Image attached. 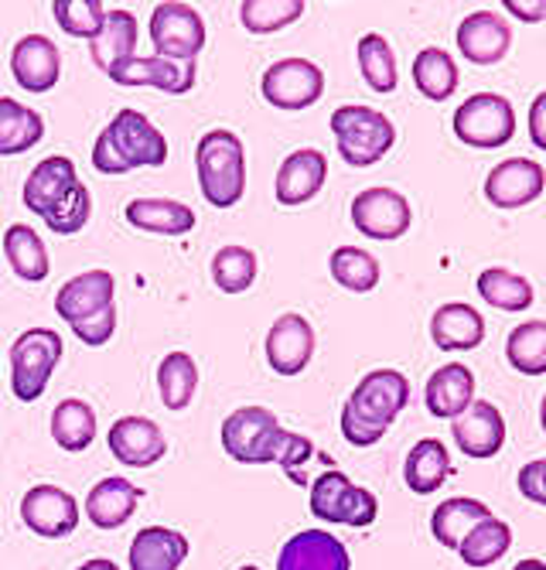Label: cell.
I'll return each instance as SVG.
<instances>
[{"label":"cell","mask_w":546,"mask_h":570,"mask_svg":"<svg viewBox=\"0 0 546 570\" xmlns=\"http://www.w3.org/2000/svg\"><path fill=\"white\" fill-rule=\"evenodd\" d=\"M62 352V335L52 328H28L24 335H18V342L11 345V390L21 403L41 400Z\"/></svg>","instance_id":"cell-7"},{"label":"cell","mask_w":546,"mask_h":570,"mask_svg":"<svg viewBox=\"0 0 546 570\" xmlns=\"http://www.w3.org/2000/svg\"><path fill=\"white\" fill-rule=\"evenodd\" d=\"M539 428L546 431V396H543V403H539Z\"/></svg>","instance_id":"cell-53"},{"label":"cell","mask_w":546,"mask_h":570,"mask_svg":"<svg viewBox=\"0 0 546 570\" xmlns=\"http://www.w3.org/2000/svg\"><path fill=\"white\" fill-rule=\"evenodd\" d=\"M113 332H117V307H107V311H99V315H92L89 322L72 325V335L82 345H92V348L107 345L113 338Z\"/></svg>","instance_id":"cell-47"},{"label":"cell","mask_w":546,"mask_h":570,"mask_svg":"<svg viewBox=\"0 0 546 570\" xmlns=\"http://www.w3.org/2000/svg\"><path fill=\"white\" fill-rule=\"evenodd\" d=\"M356 56H359V72L373 92L386 96L396 89V82H400V69H396V56H393V48L383 35H363Z\"/></svg>","instance_id":"cell-39"},{"label":"cell","mask_w":546,"mask_h":570,"mask_svg":"<svg viewBox=\"0 0 546 570\" xmlns=\"http://www.w3.org/2000/svg\"><path fill=\"white\" fill-rule=\"evenodd\" d=\"M107 444L113 458L127 469H155V464L168 454L165 431L151 417H120L113 421Z\"/></svg>","instance_id":"cell-15"},{"label":"cell","mask_w":546,"mask_h":570,"mask_svg":"<svg viewBox=\"0 0 546 570\" xmlns=\"http://www.w3.org/2000/svg\"><path fill=\"white\" fill-rule=\"evenodd\" d=\"M127 223L155 236H188L195 229V209L175 198H133L127 202Z\"/></svg>","instance_id":"cell-28"},{"label":"cell","mask_w":546,"mask_h":570,"mask_svg":"<svg viewBox=\"0 0 546 570\" xmlns=\"http://www.w3.org/2000/svg\"><path fill=\"white\" fill-rule=\"evenodd\" d=\"M516 134V110L499 92H475L455 110V137L468 147L492 150L509 144Z\"/></svg>","instance_id":"cell-8"},{"label":"cell","mask_w":546,"mask_h":570,"mask_svg":"<svg viewBox=\"0 0 546 570\" xmlns=\"http://www.w3.org/2000/svg\"><path fill=\"white\" fill-rule=\"evenodd\" d=\"M21 523L44 540H62L79 527V502L62 485H34L21 499Z\"/></svg>","instance_id":"cell-12"},{"label":"cell","mask_w":546,"mask_h":570,"mask_svg":"<svg viewBox=\"0 0 546 570\" xmlns=\"http://www.w3.org/2000/svg\"><path fill=\"white\" fill-rule=\"evenodd\" d=\"M52 441L69 451L79 454L96 441V410L86 400H62L52 410Z\"/></svg>","instance_id":"cell-34"},{"label":"cell","mask_w":546,"mask_h":570,"mask_svg":"<svg viewBox=\"0 0 546 570\" xmlns=\"http://www.w3.org/2000/svg\"><path fill=\"white\" fill-rule=\"evenodd\" d=\"M52 14L66 35L92 41L107 21V4L103 0H56Z\"/></svg>","instance_id":"cell-44"},{"label":"cell","mask_w":546,"mask_h":570,"mask_svg":"<svg viewBox=\"0 0 546 570\" xmlns=\"http://www.w3.org/2000/svg\"><path fill=\"white\" fill-rule=\"evenodd\" d=\"M11 76L28 92H48L59 86L62 76V56L52 38L44 35H24L11 51Z\"/></svg>","instance_id":"cell-22"},{"label":"cell","mask_w":546,"mask_h":570,"mask_svg":"<svg viewBox=\"0 0 546 570\" xmlns=\"http://www.w3.org/2000/svg\"><path fill=\"white\" fill-rule=\"evenodd\" d=\"M168 161L165 134L137 110H120L92 144V168L99 175H127L137 168H161Z\"/></svg>","instance_id":"cell-2"},{"label":"cell","mask_w":546,"mask_h":570,"mask_svg":"<svg viewBox=\"0 0 546 570\" xmlns=\"http://www.w3.org/2000/svg\"><path fill=\"white\" fill-rule=\"evenodd\" d=\"M414 223V213H410V202L393 191V188H366L353 198V226L369 236V239H379V243H393L407 236Z\"/></svg>","instance_id":"cell-11"},{"label":"cell","mask_w":546,"mask_h":570,"mask_svg":"<svg viewBox=\"0 0 546 570\" xmlns=\"http://www.w3.org/2000/svg\"><path fill=\"white\" fill-rule=\"evenodd\" d=\"M424 403L430 410V417L437 421H455L475 403V373L465 362H448L440 366L427 386H424Z\"/></svg>","instance_id":"cell-25"},{"label":"cell","mask_w":546,"mask_h":570,"mask_svg":"<svg viewBox=\"0 0 546 570\" xmlns=\"http://www.w3.org/2000/svg\"><path fill=\"white\" fill-rule=\"evenodd\" d=\"M311 515L331 527H356L366 530L376 523L379 502L369 489L356 485L345 472H321L311 482Z\"/></svg>","instance_id":"cell-6"},{"label":"cell","mask_w":546,"mask_h":570,"mask_svg":"<svg viewBox=\"0 0 546 570\" xmlns=\"http://www.w3.org/2000/svg\"><path fill=\"white\" fill-rule=\"evenodd\" d=\"M451 434H455V444L461 448V454L485 461L503 451L506 421H503L499 406H492L488 400H475L461 417L451 421Z\"/></svg>","instance_id":"cell-20"},{"label":"cell","mask_w":546,"mask_h":570,"mask_svg":"<svg viewBox=\"0 0 546 570\" xmlns=\"http://www.w3.org/2000/svg\"><path fill=\"white\" fill-rule=\"evenodd\" d=\"M503 8L526 24L546 21V0H503Z\"/></svg>","instance_id":"cell-49"},{"label":"cell","mask_w":546,"mask_h":570,"mask_svg":"<svg viewBox=\"0 0 546 570\" xmlns=\"http://www.w3.org/2000/svg\"><path fill=\"white\" fill-rule=\"evenodd\" d=\"M492 509L478 499H468V495H455V499H444L434 515H430V533L440 547H448V550H458L461 540L482 523L488 520Z\"/></svg>","instance_id":"cell-30"},{"label":"cell","mask_w":546,"mask_h":570,"mask_svg":"<svg viewBox=\"0 0 546 570\" xmlns=\"http://www.w3.org/2000/svg\"><path fill=\"white\" fill-rule=\"evenodd\" d=\"M212 281L222 294H242L250 291L257 281V253L246 246H222L212 256Z\"/></svg>","instance_id":"cell-42"},{"label":"cell","mask_w":546,"mask_h":570,"mask_svg":"<svg viewBox=\"0 0 546 570\" xmlns=\"http://www.w3.org/2000/svg\"><path fill=\"white\" fill-rule=\"evenodd\" d=\"M328 271H331L335 284H341L353 294H369L379 284V261L363 246H338L328 261Z\"/></svg>","instance_id":"cell-37"},{"label":"cell","mask_w":546,"mask_h":570,"mask_svg":"<svg viewBox=\"0 0 546 570\" xmlns=\"http://www.w3.org/2000/svg\"><path fill=\"white\" fill-rule=\"evenodd\" d=\"M44 137V117L24 102L0 96V158H14V154L31 150Z\"/></svg>","instance_id":"cell-32"},{"label":"cell","mask_w":546,"mask_h":570,"mask_svg":"<svg viewBox=\"0 0 546 570\" xmlns=\"http://www.w3.org/2000/svg\"><path fill=\"white\" fill-rule=\"evenodd\" d=\"M158 390L168 410H185L198 390V366L188 352H168L158 362Z\"/></svg>","instance_id":"cell-38"},{"label":"cell","mask_w":546,"mask_h":570,"mask_svg":"<svg viewBox=\"0 0 546 570\" xmlns=\"http://www.w3.org/2000/svg\"><path fill=\"white\" fill-rule=\"evenodd\" d=\"M458 48L471 66H499L513 48V28L503 14L475 11L458 24Z\"/></svg>","instance_id":"cell-18"},{"label":"cell","mask_w":546,"mask_h":570,"mask_svg":"<svg viewBox=\"0 0 546 570\" xmlns=\"http://www.w3.org/2000/svg\"><path fill=\"white\" fill-rule=\"evenodd\" d=\"M188 560V537L171 527H143L127 553L130 570H181Z\"/></svg>","instance_id":"cell-26"},{"label":"cell","mask_w":546,"mask_h":570,"mask_svg":"<svg viewBox=\"0 0 546 570\" xmlns=\"http://www.w3.org/2000/svg\"><path fill=\"white\" fill-rule=\"evenodd\" d=\"M325 178H328V158L318 150V147H301L287 154L277 168V181H274V191H277V202L284 209H294V205H305L311 202L321 188H325Z\"/></svg>","instance_id":"cell-17"},{"label":"cell","mask_w":546,"mask_h":570,"mask_svg":"<svg viewBox=\"0 0 546 570\" xmlns=\"http://www.w3.org/2000/svg\"><path fill=\"white\" fill-rule=\"evenodd\" d=\"M519 492L523 499L536 502V505H546V458H536L529 464L519 469Z\"/></svg>","instance_id":"cell-48"},{"label":"cell","mask_w":546,"mask_h":570,"mask_svg":"<svg viewBox=\"0 0 546 570\" xmlns=\"http://www.w3.org/2000/svg\"><path fill=\"white\" fill-rule=\"evenodd\" d=\"M267 362L277 376H301L315 355V328L305 315H280L267 332Z\"/></svg>","instance_id":"cell-13"},{"label":"cell","mask_w":546,"mask_h":570,"mask_svg":"<svg viewBox=\"0 0 546 570\" xmlns=\"http://www.w3.org/2000/svg\"><path fill=\"white\" fill-rule=\"evenodd\" d=\"M430 338L440 352H471L485 338V318L471 304H440L430 318Z\"/></svg>","instance_id":"cell-27"},{"label":"cell","mask_w":546,"mask_h":570,"mask_svg":"<svg viewBox=\"0 0 546 570\" xmlns=\"http://www.w3.org/2000/svg\"><path fill=\"white\" fill-rule=\"evenodd\" d=\"M4 256L11 271L28 281V284H38L48 277V271H52V261H48V249L41 243V236L24 226V223H14L8 233H4Z\"/></svg>","instance_id":"cell-33"},{"label":"cell","mask_w":546,"mask_h":570,"mask_svg":"<svg viewBox=\"0 0 546 570\" xmlns=\"http://www.w3.org/2000/svg\"><path fill=\"white\" fill-rule=\"evenodd\" d=\"M478 294L499 311H526L533 304V284L506 267H488L478 274Z\"/></svg>","instance_id":"cell-41"},{"label":"cell","mask_w":546,"mask_h":570,"mask_svg":"<svg viewBox=\"0 0 546 570\" xmlns=\"http://www.w3.org/2000/svg\"><path fill=\"white\" fill-rule=\"evenodd\" d=\"M195 168H198V188H202L206 202L216 209H232L246 191V150L242 140L216 127L209 130L195 147Z\"/></svg>","instance_id":"cell-3"},{"label":"cell","mask_w":546,"mask_h":570,"mask_svg":"<svg viewBox=\"0 0 546 570\" xmlns=\"http://www.w3.org/2000/svg\"><path fill=\"white\" fill-rule=\"evenodd\" d=\"M277 570H353V557L335 533L301 530L280 547Z\"/></svg>","instance_id":"cell-16"},{"label":"cell","mask_w":546,"mask_h":570,"mask_svg":"<svg viewBox=\"0 0 546 570\" xmlns=\"http://www.w3.org/2000/svg\"><path fill=\"white\" fill-rule=\"evenodd\" d=\"M76 570H120L110 557H92V560H86V563H79Z\"/></svg>","instance_id":"cell-51"},{"label":"cell","mask_w":546,"mask_h":570,"mask_svg":"<svg viewBox=\"0 0 546 570\" xmlns=\"http://www.w3.org/2000/svg\"><path fill=\"white\" fill-rule=\"evenodd\" d=\"M331 134L338 140V154L349 168H373L383 161L396 144V127L373 107H338L331 114Z\"/></svg>","instance_id":"cell-4"},{"label":"cell","mask_w":546,"mask_h":570,"mask_svg":"<svg viewBox=\"0 0 546 570\" xmlns=\"http://www.w3.org/2000/svg\"><path fill=\"white\" fill-rule=\"evenodd\" d=\"M305 0H242L239 21L250 35H274L305 14Z\"/></svg>","instance_id":"cell-43"},{"label":"cell","mask_w":546,"mask_h":570,"mask_svg":"<svg viewBox=\"0 0 546 570\" xmlns=\"http://www.w3.org/2000/svg\"><path fill=\"white\" fill-rule=\"evenodd\" d=\"M89 216H92V195H89V188L79 181L52 213L44 216V226L52 229V233H59V236H76L86 223H89Z\"/></svg>","instance_id":"cell-45"},{"label":"cell","mask_w":546,"mask_h":570,"mask_svg":"<svg viewBox=\"0 0 546 570\" xmlns=\"http://www.w3.org/2000/svg\"><path fill=\"white\" fill-rule=\"evenodd\" d=\"M410 403V383L396 370H373L341 406V434L353 448H373Z\"/></svg>","instance_id":"cell-1"},{"label":"cell","mask_w":546,"mask_h":570,"mask_svg":"<svg viewBox=\"0 0 546 570\" xmlns=\"http://www.w3.org/2000/svg\"><path fill=\"white\" fill-rule=\"evenodd\" d=\"M117 281L110 271H86L72 281H66L56 294V311L59 318L72 328L79 322H89L99 311L113 307Z\"/></svg>","instance_id":"cell-19"},{"label":"cell","mask_w":546,"mask_h":570,"mask_svg":"<svg viewBox=\"0 0 546 570\" xmlns=\"http://www.w3.org/2000/svg\"><path fill=\"white\" fill-rule=\"evenodd\" d=\"M137 51V18L123 8L117 11H107V21L99 28V35L89 41V59L96 69L110 72L117 62H127L133 59Z\"/></svg>","instance_id":"cell-29"},{"label":"cell","mask_w":546,"mask_h":570,"mask_svg":"<svg viewBox=\"0 0 546 570\" xmlns=\"http://www.w3.org/2000/svg\"><path fill=\"white\" fill-rule=\"evenodd\" d=\"M509 366L523 376L546 373V322H523L506 338Z\"/></svg>","instance_id":"cell-40"},{"label":"cell","mask_w":546,"mask_h":570,"mask_svg":"<svg viewBox=\"0 0 546 570\" xmlns=\"http://www.w3.org/2000/svg\"><path fill=\"white\" fill-rule=\"evenodd\" d=\"M509 547H513V530H509V523H503V520H495V515H488V520H482V523L461 540L458 557H461L468 567L482 570V567H492L495 560H503V557L509 553Z\"/></svg>","instance_id":"cell-36"},{"label":"cell","mask_w":546,"mask_h":570,"mask_svg":"<svg viewBox=\"0 0 546 570\" xmlns=\"http://www.w3.org/2000/svg\"><path fill=\"white\" fill-rule=\"evenodd\" d=\"M414 82L420 96H427L430 102H444L458 89V66L444 48H424L414 59Z\"/></svg>","instance_id":"cell-35"},{"label":"cell","mask_w":546,"mask_h":570,"mask_svg":"<svg viewBox=\"0 0 546 570\" xmlns=\"http://www.w3.org/2000/svg\"><path fill=\"white\" fill-rule=\"evenodd\" d=\"M140 499H143V489L123 475L99 479L86 495V515L96 530H120L137 512Z\"/></svg>","instance_id":"cell-24"},{"label":"cell","mask_w":546,"mask_h":570,"mask_svg":"<svg viewBox=\"0 0 546 570\" xmlns=\"http://www.w3.org/2000/svg\"><path fill=\"white\" fill-rule=\"evenodd\" d=\"M287 428L267 406H239L222 421V451L239 464H277Z\"/></svg>","instance_id":"cell-5"},{"label":"cell","mask_w":546,"mask_h":570,"mask_svg":"<svg viewBox=\"0 0 546 570\" xmlns=\"http://www.w3.org/2000/svg\"><path fill=\"white\" fill-rule=\"evenodd\" d=\"M513 570H546V563H543V560H536V557H526V560H519Z\"/></svg>","instance_id":"cell-52"},{"label":"cell","mask_w":546,"mask_h":570,"mask_svg":"<svg viewBox=\"0 0 546 570\" xmlns=\"http://www.w3.org/2000/svg\"><path fill=\"white\" fill-rule=\"evenodd\" d=\"M315 458V444L305 438V434H294V431H287V438H284V444H280V454H277V464L284 469V475L290 479V482H297V485H308V479H305V464Z\"/></svg>","instance_id":"cell-46"},{"label":"cell","mask_w":546,"mask_h":570,"mask_svg":"<svg viewBox=\"0 0 546 570\" xmlns=\"http://www.w3.org/2000/svg\"><path fill=\"white\" fill-rule=\"evenodd\" d=\"M239 570H260L257 563H246V567H239Z\"/></svg>","instance_id":"cell-54"},{"label":"cell","mask_w":546,"mask_h":570,"mask_svg":"<svg viewBox=\"0 0 546 570\" xmlns=\"http://www.w3.org/2000/svg\"><path fill=\"white\" fill-rule=\"evenodd\" d=\"M151 41L161 59L195 62L206 48V21L191 4H158L151 14Z\"/></svg>","instance_id":"cell-10"},{"label":"cell","mask_w":546,"mask_h":570,"mask_svg":"<svg viewBox=\"0 0 546 570\" xmlns=\"http://www.w3.org/2000/svg\"><path fill=\"white\" fill-rule=\"evenodd\" d=\"M76 185H79L76 165L66 158V154H52V158H44L31 168V175L24 178L21 198L34 216L44 219Z\"/></svg>","instance_id":"cell-23"},{"label":"cell","mask_w":546,"mask_h":570,"mask_svg":"<svg viewBox=\"0 0 546 570\" xmlns=\"http://www.w3.org/2000/svg\"><path fill=\"white\" fill-rule=\"evenodd\" d=\"M529 140L546 150V92H539L529 107Z\"/></svg>","instance_id":"cell-50"},{"label":"cell","mask_w":546,"mask_h":570,"mask_svg":"<svg viewBox=\"0 0 546 570\" xmlns=\"http://www.w3.org/2000/svg\"><path fill=\"white\" fill-rule=\"evenodd\" d=\"M451 475V454L437 438H424L410 448L404 464V482L417 495H434Z\"/></svg>","instance_id":"cell-31"},{"label":"cell","mask_w":546,"mask_h":570,"mask_svg":"<svg viewBox=\"0 0 546 570\" xmlns=\"http://www.w3.org/2000/svg\"><path fill=\"white\" fill-rule=\"evenodd\" d=\"M546 188L543 165L529 158H509L499 161L485 178V198L495 209H523V205L536 202Z\"/></svg>","instance_id":"cell-14"},{"label":"cell","mask_w":546,"mask_h":570,"mask_svg":"<svg viewBox=\"0 0 546 570\" xmlns=\"http://www.w3.org/2000/svg\"><path fill=\"white\" fill-rule=\"evenodd\" d=\"M117 86H155L168 96H185L191 92L195 86V62H175V59H161V56H151V59H127V62H117L110 72H107Z\"/></svg>","instance_id":"cell-21"},{"label":"cell","mask_w":546,"mask_h":570,"mask_svg":"<svg viewBox=\"0 0 546 570\" xmlns=\"http://www.w3.org/2000/svg\"><path fill=\"white\" fill-rule=\"evenodd\" d=\"M260 92L277 110H308L325 96V72L308 59H280L264 72Z\"/></svg>","instance_id":"cell-9"}]
</instances>
